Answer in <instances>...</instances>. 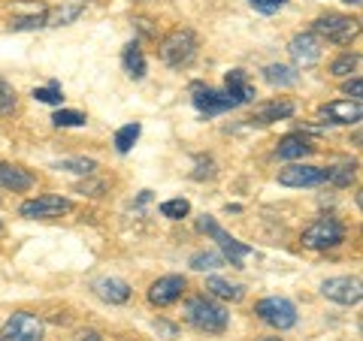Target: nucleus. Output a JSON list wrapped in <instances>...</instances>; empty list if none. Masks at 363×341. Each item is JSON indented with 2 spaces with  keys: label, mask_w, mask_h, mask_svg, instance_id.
Masks as SVG:
<instances>
[{
  "label": "nucleus",
  "mask_w": 363,
  "mask_h": 341,
  "mask_svg": "<svg viewBox=\"0 0 363 341\" xmlns=\"http://www.w3.org/2000/svg\"><path fill=\"white\" fill-rule=\"evenodd\" d=\"M85 9L82 0H76L70 6H61V9H52V13H45V28H61V25H70V21L79 18V13Z\"/></svg>",
  "instance_id": "obj_22"
},
{
  "label": "nucleus",
  "mask_w": 363,
  "mask_h": 341,
  "mask_svg": "<svg viewBox=\"0 0 363 341\" xmlns=\"http://www.w3.org/2000/svg\"><path fill=\"white\" fill-rule=\"evenodd\" d=\"M279 185L285 187H315L324 185V169L309 166V163H291L279 173Z\"/></svg>",
  "instance_id": "obj_10"
},
{
  "label": "nucleus",
  "mask_w": 363,
  "mask_h": 341,
  "mask_svg": "<svg viewBox=\"0 0 363 341\" xmlns=\"http://www.w3.org/2000/svg\"><path fill=\"white\" fill-rule=\"evenodd\" d=\"M76 341H104V338H100V333H94V329H82V333L76 335Z\"/></svg>",
  "instance_id": "obj_36"
},
{
  "label": "nucleus",
  "mask_w": 363,
  "mask_h": 341,
  "mask_svg": "<svg viewBox=\"0 0 363 341\" xmlns=\"http://www.w3.org/2000/svg\"><path fill=\"white\" fill-rule=\"evenodd\" d=\"M33 100H40V103H52V106H61L64 94H61L58 82H52L49 88H37V91H33Z\"/></svg>",
  "instance_id": "obj_31"
},
{
  "label": "nucleus",
  "mask_w": 363,
  "mask_h": 341,
  "mask_svg": "<svg viewBox=\"0 0 363 341\" xmlns=\"http://www.w3.org/2000/svg\"><path fill=\"white\" fill-rule=\"evenodd\" d=\"M345 4H351V6H357V4H360V0H345Z\"/></svg>",
  "instance_id": "obj_38"
},
{
  "label": "nucleus",
  "mask_w": 363,
  "mask_h": 341,
  "mask_svg": "<svg viewBox=\"0 0 363 341\" xmlns=\"http://www.w3.org/2000/svg\"><path fill=\"white\" fill-rule=\"evenodd\" d=\"M191 212V202L188 200H167V202H161V214L164 218H169V221H182L185 214Z\"/></svg>",
  "instance_id": "obj_27"
},
{
  "label": "nucleus",
  "mask_w": 363,
  "mask_h": 341,
  "mask_svg": "<svg viewBox=\"0 0 363 341\" xmlns=\"http://www.w3.org/2000/svg\"><path fill=\"white\" fill-rule=\"evenodd\" d=\"M248 4H252L257 13H264V16H272V13H279V9H281L279 0H248Z\"/></svg>",
  "instance_id": "obj_34"
},
{
  "label": "nucleus",
  "mask_w": 363,
  "mask_h": 341,
  "mask_svg": "<svg viewBox=\"0 0 363 341\" xmlns=\"http://www.w3.org/2000/svg\"><path fill=\"white\" fill-rule=\"evenodd\" d=\"M288 54L297 67L318 64L321 61V37H315V33H297V37L288 42Z\"/></svg>",
  "instance_id": "obj_11"
},
{
  "label": "nucleus",
  "mask_w": 363,
  "mask_h": 341,
  "mask_svg": "<svg viewBox=\"0 0 363 341\" xmlns=\"http://www.w3.org/2000/svg\"><path fill=\"white\" fill-rule=\"evenodd\" d=\"M52 121H55V127H82L88 118L82 115V112H76V109H58Z\"/></svg>",
  "instance_id": "obj_29"
},
{
  "label": "nucleus",
  "mask_w": 363,
  "mask_h": 341,
  "mask_svg": "<svg viewBox=\"0 0 363 341\" xmlns=\"http://www.w3.org/2000/svg\"><path fill=\"white\" fill-rule=\"evenodd\" d=\"M360 115V100H333V103L321 106V118H327L330 124H357Z\"/></svg>",
  "instance_id": "obj_14"
},
{
  "label": "nucleus",
  "mask_w": 363,
  "mask_h": 341,
  "mask_svg": "<svg viewBox=\"0 0 363 341\" xmlns=\"http://www.w3.org/2000/svg\"><path fill=\"white\" fill-rule=\"evenodd\" d=\"M264 76H267L269 85H279V88L297 85V70H294V67H285V64H269L264 70Z\"/></svg>",
  "instance_id": "obj_23"
},
{
  "label": "nucleus",
  "mask_w": 363,
  "mask_h": 341,
  "mask_svg": "<svg viewBox=\"0 0 363 341\" xmlns=\"http://www.w3.org/2000/svg\"><path fill=\"white\" fill-rule=\"evenodd\" d=\"M155 329H157V333H164L167 338H176V326H169V323H164V320H157Z\"/></svg>",
  "instance_id": "obj_37"
},
{
  "label": "nucleus",
  "mask_w": 363,
  "mask_h": 341,
  "mask_svg": "<svg viewBox=\"0 0 363 341\" xmlns=\"http://www.w3.org/2000/svg\"><path fill=\"white\" fill-rule=\"evenodd\" d=\"M357 64H360V54H342V58H336L333 61V76H351L357 70Z\"/></svg>",
  "instance_id": "obj_32"
},
{
  "label": "nucleus",
  "mask_w": 363,
  "mask_h": 341,
  "mask_svg": "<svg viewBox=\"0 0 363 341\" xmlns=\"http://www.w3.org/2000/svg\"><path fill=\"white\" fill-rule=\"evenodd\" d=\"M124 70H128L130 79H143L145 76V54L140 49V42L124 45Z\"/></svg>",
  "instance_id": "obj_21"
},
{
  "label": "nucleus",
  "mask_w": 363,
  "mask_h": 341,
  "mask_svg": "<svg viewBox=\"0 0 363 341\" xmlns=\"http://www.w3.org/2000/svg\"><path fill=\"white\" fill-rule=\"evenodd\" d=\"M55 169H67V173H76V175H91L97 169L94 161H88V157H67V161H58Z\"/></svg>",
  "instance_id": "obj_26"
},
{
  "label": "nucleus",
  "mask_w": 363,
  "mask_h": 341,
  "mask_svg": "<svg viewBox=\"0 0 363 341\" xmlns=\"http://www.w3.org/2000/svg\"><path fill=\"white\" fill-rule=\"evenodd\" d=\"M342 242H345V226L336 218H318L303 230V245L312 248V251H327V248H336Z\"/></svg>",
  "instance_id": "obj_4"
},
{
  "label": "nucleus",
  "mask_w": 363,
  "mask_h": 341,
  "mask_svg": "<svg viewBox=\"0 0 363 341\" xmlns=\"http://www.w3.org/2000/svg\"><path fill=\"white\" fill-rule=\"evenodd\" d=\"M206 290L212 293V296H218V299H227V302H240L245 296V287L242 284H230V281H224L218 275H212L206 281Z\"/></svg>",
  "instance_id": "obj_20"
},
{
  "label": "nucleus",
  "mask_w": 363,
  "mask_h": 341,
  "mask_svg": "<svg viewBox=\"0 0 363 341\" xmlns=\"http://www.w3.org/2000/svg\"><path fill=\"white\" fill-rule=\"evenodd\" d=\"M294 115V103H288V100H272V103H264L257 112H255V118L257 124H272V121H281V118H291Z\"/></svg>",
  "instance_id": "obj_19"
},
{
  "label": "nucleus",
  "mask_w": 363,
  "mask_h": 341,
  "mask_svg": "<svg viewBox=\"0 0 363 341\" xmlns=\"http://www.w3.org/2000/svg\"><path fill=\"white\" fill-rule=\"evenodd\" d=\"M255 314H257L264 323L276 326V329H291L294 323H297V308H294V302L281 299V296L260 299V302L255 305Z\"/></svg>",
  "instance_id": "obj_7"
},
{
  "label": "nucleus",
  "mask_w": 363,
  "mask_h": 341,
  "mask_svg": "<svg viewBox=\"0 0 363 341\" xmlns=\"http://www.w3.org/2000/svg\"><path fill=\"white\" fill-rule=\"evenodd\" d=\"M312 33L315 37H324L327 42L336 45H348L351 40L360 33V21L351 16H339V13H327L321 18L312 21Z\"/></svg>",
  "instance_id": "obj_2"
},
{
  "label": "nucleus",
  "mask_w": 363,
  "mask_h": 341,
  "mask_svg": "<svg viewBox=\"0 0 363 341\" xmlns=\"http://www.w3.org/2000/svg\"><path fill=\"white\" fill-rule=\"evenodd\" d=\"M354 175H357V163H339V166L324 169V181H330L336 187H348L354 181Z\"/></svg>",
  "instance_id": "obj_24"
},
{
  "label": "nucleus",
  "mask_w": 363,
  "mask_h": 341,
  "mask_svg": "<svg viewBox=\"0 0 363 341\" xmlns=\"http://www.w3.org/2000/svg\"><path fill=\"white\" fill-rule=\"evenodd\" d=\"M185 320L194 326V329H200V333L218 335V333H224V329H227V323H230V314H227L218 302H212L206 296H197V299L188 302Z\"/></svg>",
  "instance_id": "obj_1"
},
{
  "label": "nucleus",
  "mask_w": 363,
  "mask_h": 341,
  "mask_svg": "<svg viewBox=\"0 0 363 341\" xmlns=\"http://www.w3.org/2000/svg\"><path fill=\"white\" fill-rule=\"evenodd\" d=\"M321 293L330 302H339V305H357L363 299V284L360 278H330L321 284Z\"/></svg>",
  "instance_id": "obj_9"
},
{
  "label": "nucleus",
  "mask_w": 363,
  "mask_h": 341,
  "mask_svg": "<svg viewBox=\"0 0 363 341\" xmlns=\"http://www.w3.org/2000/svg\"><path fill=\"white\" fill-rule=\"evenodd\" d=\"M9 112H16V88L0 76V115H9Z\"/></svg>",
  "instance_id": "obj_30"
},
{
  "label": "nucleus",
  "mask_w": 363,
  "mask_h": 341,
  "mask_svg": "<svg viewBox=\"0 0 363 341\" xmlns=\"http://www.w3.org/2000/svg\"><path fill=\"white\" fill-rule=\"evenodd\" d=\"M185 287L188 284H185L182 275H164L149 287V302L157 305V308H167V305H173L176 299H182Z\"/></svg>",
  "instance_id": "obj_12"
},
{
  "label": "nucleus",
  "mask_w": 363,
  "mask_h": 341,
  "mask_svg": "<svg viewBox=\"0 0 363 341\" xmlns=\"http://www.w3.org/2000/svg\"><path fill=\"white\" fill-rule=\"evenodd\" d=\"M18 212H21V218L49 221V218H61V214L70 212V200L55 197V193H43V197H37V200H28Z\"/></svg>",
  "instance_id": "obj_8"
},
{
  "label": "nucleus",
  "mask_w": 363,
  "mask_h": 341,
  "mask_svg": "<svg viewBox=\"0 0 363 341\" xmlns=\"http://www.w3.org/2000/svg\"><path fill=\"white\" fill-rule=\"evenodd\" d=\"M191 94H194V106L200 112H206V115H218V112L236 109V103L224 94V91H215V88H206V85H194L191 88Z\"/></svg>",
  "instance_id": "obj_13"
},
{
  "label": "nucleus",
  "mask_w": 363,
  "mask_h": 341,
  "mask_svg": "<svg viewBox=\"0 0 363 341\" xmlns=\"http://www.w3.org/2000/svg\"><path fill=\"white\" fill-rule=\"evenodd\" d=\"M260 341H285V338H260Z\"/></svg>",
  "instance_id": "obj_39"
},
{
  "label": "nucleus",
  "mask_w": 363,
  "mask_h": 341,
  "mask_svg": "<svg viewBox=\"0 0 363 341\" xmlns=\"http://www.w3.org/2000/svg\"><path fill=\"white\" fill-rule=\"evenodd\" d=\"M194 54H197V37H194V30H188V28L169 30L161 42V58L169 67H185V64H191Z\"/></svg>",
  "instance_id": "obj_3"
},
{
  "label": "nucleus",
  "mask_w": 363,
  "mask_h": 341,
  "mask_svg": "<svg viewBox=\"0 0 363 341\" xmlns=\"http://www.w3.org/2000/svg\"><path fill=\"white\" fill-rule=\"evenodd\" d=\"M94 293L109 305H124L130 299V284L121 278H100L94 281Z\"/></svg>",
  "instance_id": "obj_16"
},
{
  "label": "nucleus",
  "mask_w": 363,
  "mask_h": 341,
  "mask_svg": "<svg viewBox=\"0 0 363 341\" xmlns=\"http://www.w3.org/2000/svg\"><path fill=\"white\" fill-rule=\"evenodd\" d=\"M224 94L233 100L236 106H242V103H252V100L257 97L255 94V88L248 85V76H245V70H230L227 73V79H224Z\"/></svg>",
  "instance_id": "obj_15"
},
{
  "label": "nucleus",
  "mask_w": 363,
  "mask_h": 341,
  "mask_svg": "<svg viewBox=\"0 0 363 341\" xmlns=\"http://www.w3.org/2000/svg\"><path fill=\"white\" fill-rule=\"evenodd\" d=\"M43 333H45V326L37 314L18 311L0 329V341H43Z\"/></svg>",
  "instance_id": "obj_6"
},
{
  "label": "nucleus",
  "mask_w": 363,
  "mask_h": 341,
  "mask_svg": "<svg viewBox=\"0 0 363 341\" xmlns=\"http://www.w3.org/2000/svg\"><path fill=\"white\" fill-rule=\"evenodd\" d=\"M0 233H4V224H0Z\"/></svg>",
  "instance_id": "obj_41"
},
{
  "label": "nucleus",
  "mask_w": 363,
  "mask_h": 341,
  "mask_svg": "<svg viewBox=\"0 0 363 341\" xmlns=\"http://www.w3.org/2000/svg\"><path fill=\"white\" fill-rule=\"evenodd\" d=\"M315 151V145L306 139L303 133H291V136H285V139L279 142V149H276V154L281 157V161H303V157H309Z\"/></svg>",
  "instance_id": "obj_17"
},
{
  "label": "nucleus",
  "mask_w": 363,
  "mask_h": 341,
  "mask_svg": "<svg viewBox=\"0 0 363 341\" xmlns=\"http://www.w3.org/2000/svg\"><path fill=\"white\" fill-rule=\"evenodd\" d=\"M140 133H143V127H140V124H124V127L116 133V149L121 151V154H128L130 149H133V142L136 139H140Z\"/></svg>",
  "instance_id": "obj_25"
},
{
  "label": "nucleus",
  "mask_w": 363,
  "mask_h": 341,
  "mask_svg": "<svg viewBox=\"0 0 363 341\" xmlns=\"http://www.w3.org/2000/svg\"><path fill=\"white\" fill-rule=\"evenodd\" d=\"M0 185H4L6 190L21 193V190H30V187H33V175L28 173V169L0 161Z\"/></svg>",
  "instance_id": "obj_18"
},
{
  "label": "nucleus",
  "mask_w": 363,
  "mask_h": 341,
  "mask_svg": "<svg viewBox=\"0 0 363 341\" xmlns=\"http://www.w3.org/2000/svg\"><path fill=\"white\" fill-rule=\"evenodd\" d=\"M227 260L221 254H212V251H203V254H194L191 257V269H197V272H206V269H218L224 266Z\"/></svg>",
  "instance_id": "obj_28"
},
{
  "label": "nucleus",
  "mask_w": 363,
  "mask_h": 341,
  "mask_svg": "<svg viewBox=\"0 0 363 341\" xmlns=\"http://www.w3.org/2000/svg\"><path fill=\"white\" fill-rule=\"evenodd\" d=\"M342 91H345L351 100H360V94H363V82H360V79H351V82L342 85Z\"/></svg>",
  "instance_id": "obj_35"
},
{
  "label": "nucleus",
  "mask_w": 363,
  "mask_h": 341,
  "mask_svg": "<svg viewBox=\"0 0 363 341\" xmlns=\"http://www.w3.org/2000/svg\"><path fill=\"white\" fill-rule=\"evenodd\" d=\"M13 30H33V28H45V13L40 16H25V18H13L9 21Z\"/></svg>",
  "instance_id": "obj_33"
},
{
  "label": "nucleus",
  "mask_w": 363,
  "mask_h": 341,
  "mask_svg": "<svg viewBox=\"0 0 363 341\" xmlns=\"http://www.w3.org/2000/svg\"><path fill=\"white\" fill-rule=\"evenodd\" d=\"M200 230H203V233H209V236L215 238V242H218V248L224 251V260H230V266H236V269H242L245 260L255 254L248 245L236 242V238H233L230 233L221 230V224L215 221V218H209V214H203V218H200Z\"/></svg>",
  "instance_id": "obj_5"
},
{
  "label": "nucleus",
  "mask_w": 363,
  "mask_h": 341,
  "mask_svg": "<svg viewBox=\"0 0 363 341\" xmlns=\"http://www.w3.org/2000/svg\"><path fill=\"white\" fill-rule=\"evenodd\" d=\"M279 4H281V6H285V4H288V0H279Z\"/></svg>",
  "instance_id": "obj_40"
}]
</instances>
